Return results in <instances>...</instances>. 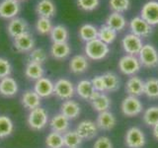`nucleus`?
<instances>
[{
    "label": "nucleus",
    "mask_w": 158,
    "mask_h": 148,
    "mask_svg": "<svg viewBox=\"0 0 158 148\" xmlns=\"http://www.w3.org/2000/svg\"><path fill=\"white\" fill-rule=\"evenodd\" d=\"M84 51L87 58H90L92 60L99 61L105 58L109 52H110V47L107 43H103L99 39H95L91 42H88L85 44Z\"/></svg>",
    "instance_id": "obj_1"
},
{
    "label": "nucleus",
    "mask_w": 158,
    "mask_h": 148,
    "mask_svg": "<svg viewBox=\"0 0 158 148\" xmlns=\"http://www.w3.org/2000/svg\"><path fill=\"white\" fill-rule=\"evenodd\" d=\"M48 113L46 111V109L39 107L29 112L27 122L31 130L36 131L42 130L48 125Z\"/></svg>",
    "instance_id": "obj_2"
},
{
    "label": "nucleus",
    "mask_w": 158,
    "mask_h": 148,
    "mask_svg": "<svg viewBox=\"0 0 158 148\" xmlns=\"http://www.w3.org/2000/svg\"><path fill=\"white\" fill-rule=\"evenodd\" d=\"M141 66L146 68H154L158 66V51L150 43L143 44L139 53L137 54Z\"/></svg>",
    "instance_id": "obj_3"
},
{
    "label": "nucleus",
    "mask_w": 158,
    "mask_h": 148,
    "mask_svg": "<svg viewBox=\"0 0 158 148\" xmlns=\"http://www.w3.org/2000/svg\"><path fill=\"white\" fill-rule=\"evenodd\" d=\"M121 111L123 113V115L127 117H133L139 116L143 112V104L140 101L139 97L127 95L122 101Z\"/></svg>",
    "instance_id": "obj_4"
},
{
    "label": "nucleus",
    "mask_w": 158,
    "mask_h": 148,
    "mask_svg": "<svg viewBox=\"0 0 158 148\" xmlns=\"http://www.w3.org/2000/svg\"><path fill=\"white\" fill-rule=\"evenodd\" d=\"M125 144L127 148H143L146 144V136L141 128L131 126L126 132Z\"/></svg>",
    "instance_id": "obj_5"
},
{
    "label": "nucleus",
    "mask_w": 158,
    "mask_h": 148,
    "mask_svg": "<svg viewBox=\"0 0 158 148\" xmlns=\"http://www.w3.org/2000/svg\"><path fill=\"white\" fill-rule=\"evenodd\" d=\"M118 69L120 71L127 76H132L140 70L141 64L138 57L136 56H131V54H126L121 57L118 60Z\"/></svg>",
    "instance_id": "obj_6"
},
{
    "label": "nucleus",
    "mask_w": 158,
    "mask_h": 148,
    "mask_svg": "<svg viewBox=\"0 0 158 148\" xmlns=\"http://www.w3.org/2000/svg\"><path fill=\"white\" fill-rule=\"evenodd\" d=\"M53 95L62 101H66L72 99L75 95V86L74 84L66 78H60L54 83Z\"/></svg>",
    "instance_id": "obj_7"
},
{
    "label": "nucleus",
    "mask_w": 158,
    "mask_h": 148,
    "mask_svg": "<svg viewBox=\"0 0 158 148\" xmlns=\"http://www.w3.org/2000/svg\"><path fill=\"white\" fill-rule=\"evenodd\" d=\"M75 130L83 140H92L98 135L99 128L95 121L91 120H83L77 125Z\"/></svg>",
    "instance_id": "obj_8"
},
{
    "label": "nucleus",
    "mask_w": 158,
    "mask_h": 148,
    "mask_svg": "<svg viewBox=\"0 0 158 148\" xmlns=\"http://www.w3.org/2000/svg\"><path fill=\"white\" fill-rule=\"evenodd\" d=\"M143 46L141 38L135 36L133 34L126 35L122 39V47L127 54L131 56H137Z\"/></svg>",
    "instance_id": "obj_9"
},
{
    "label": "nucleus",
    "mask_w": 158,
    "mask_h": 148,
    "mask_svg": "<svg viewBox=\"0 0 158 148\" xmlns=\"http://www.w3.org/2000/svg\"><path fill=\"white\" fill-rule=\"evenodd\" d=\"M21 5L17 0H1L0 1V18L11 20L18 16Z\"/></svg>",
    "instance_id": "obj_10"
},
{
    "label": "nucleus",
    "mask_w": 158,
    "mask_h": 148,
    "mask_svg": "<svg viewBox=\"0 0 158 148\" xmlns=\"http://www.w3.org/2000/svg\"><path fill=\"white\" fill-rule=\"evenodd\" d=\"M130 29L131 34L139 38H147L152 34V26H150L141 17H135L130 22Z\"/></svg>",
    "instance_id": "obj_11"
},
{
    "label": "nucleus",
    "mask_w": 158,
    "mask_h": 148,
    "mask_svg": "<svg viewBox=\"0 0 158 148\" xmlns=\"http://www.w3.org/2000/svg\"><path fill=\"white\" fill-rule=\"evenodd\" d=\"M140 17L152 27L158 25V1L150 0L146 2L141 8Z\"/></svg>",
    "instance_id": "obj_12"
},
{
    "label": "nucleus",
    "mask_w": 158,
    "mask_h": 148,
    "mask_svg": "<svg viewBox=\"0 0 158 148\" xmlns=\"http://www.w3.org/2000/svg\"><path fill=\"white\" fill-rule=\"evenodd\" d=\"M13 39H14L13 41L14 47L18 52L21 53L30 52L35 47V39L30 32L25 33Z\"/></svg>",
    "instance_id": "obj_13"
},
{
    "label": "nucleus",
    "mask_w": 158,
    "mask_h": 148,
    "mask_svg": "<svg viewBox=\"0 0 158 148\" xmlns=\"http://www.w3.org/2000/svg\"><path fill=\"white\" fill-rule=\"evenodd\" d=\"M89 102L91 103L93 110L98 113L109 111V109L112 106V101L110 97L105 93H99L97 91L93 93Z\"/></svg>",
    "instance_id": "obj_14"
},
{
    "label": "nucleus",
    "mask_w": 158,
    "mask_h": 148,
    "mask_svg": "<svg viewBox=\"0 0 158 148\" xmlns=\"http://www.w3.org/2000/svg\"><path fill=\"white\" fill-rule=\"evenodd\" d=\"M125 90L128 96L139 97L144 95V81L140 77L132 75L126 82Z\"/></svg>",
    "instance_id": "obj_15"
},
{
    "label": "nucleus",
    "mask_w": 158,
    "mask_h": 148,
    "mask_svg": "<svg viewBox=\"0 0 158 148\" xmlns=\"http://www.w3.org/2000/svg\"><path fill=\"white\" fill-rule=\"evenodd\" d=\"M7 32L11 38L15 39L21 35L29 32V25L26 20L23 18L16 17L10 20L7 25Z\"/></svg>",
    "instance_id": "obj_16"
},
{
    "label": "nucleus",
    "mask_w": 158,
    "mask_h": 148,
    "mask_svg": "<svg viewBox=\"0 0 158 148\" xmlns=\"http://www.w3.org/2000/svg\"><path fill=\"white\" fill-rule=\"evenodd\" d=\"M96 125L99 130L110 131L117 125V117L110 111L99 113L96 120Z\"/></svg>",
    "instance_id": "obj_17"
},
{
    "label": "nucleus",
    "mask_w": 158,
    "mask_h": 148,
    "mask_svg": "<svg viewBox=\"0 0 158 148\" xmlns=\"http://www.w3.org/2000/svg\"><path fill=\"white\" fill-rule=\"evenodd\" d=\"M54 83L48 77H42L35 82L34 91L41 98H48L53 95Z\"/></svg>",
    "instance_id": "obj_18"
},
{
    "label": "nucleus",
    "mask_w": 158,
    "mask_h": 148,
    "mask_svg": "<svg viewBox=\"0 0 158 148\" xmlns=\"http://www.w3.org/2000/svg\"><path fill=\"white\" fill-rule=\"evenodd\" d=\"M48 125L52 131L59 132L63 134L64 132L69 130V127H70V120L67 118L65 116H63L61 113H58L49 120Z\"/></svg>",
    "instance_id": "obj_19"
},
{
    "label": "nucleus",
    "mask_w": 158,
    "mask_h": 148,
    "mask_svg": "<svg viewBox=\"0 0 158 148\" xmlns=\"http://www.w3.org/2000/svg\"><path fill=\"white\" fill-rule=\"evenodd\" d=\"M19 86L13 77H5L0 79V95L6 98H11L17 95Z\"/></svg>",
    "instance_id": "obj_20"
},
{
    "label": "nucleus",
    "mask_w": 158,
    "mask_h": 148,
    "mask_svg": "<svg viewBox=\"0 0 158 148\" xmlns=\"http://www.w3.org/2000/svg\"><path fill=\"white\" fill-rule=\"evenodd\" d=\"M60 113L69 120H75L81 113V107L76 101L69 99L63 101L60 105Z\"/></svg>",
    "instance_id": "obj_21"
},
{
    "label": "nucleus",
    "mask_w": 158,
    "mask_h": 148,
    "mask_svg": "<svg viewBox=\"0 0 158 148\" xmlns=\"http://www.w3.org/2000/svg\"><path fill=\"white\" fill-rule=\"evenodd\" d=\"M36 13L39 18L51 19L56 14V6L52 0H40L36 5Z\"/></svg>",
    "instance_id": "obj_22"
},
{
    "label": "nucleus",
    "mask_w": 158,
    "mask_h": 148,
    "mask_svg": "<svg viewBox=\"0 0 158 148\" xmlns=\"http://www.w3.org/2000/svg\"><path fill=\"white\" fill-rule=\"evenodd\" d=\"M42 98L34 90H26L21 96V104L22 106L29 111L41 107Z\"/></svg>",
    "instance_id": "obj_23"
},
{
    "label": "nucleus",
    "mask_w": 158,
    "mask_h": 148,
    "mask_svg": "<svg viewBox=\"0 0 158 148\" xmlns=\"http://www.w3.org/2000/svg\"><path fill=\"white\" fill-rule=\"evenodd\" d=\"M51 56L57 60H63L67 58L71 53V47L68 43H52L51 49Z\"/></svg>",
    "instance_id": "obj_24"
},
{
    "label": "nucleus",
    "mask_w": 158,
    "mask_h": 148,
    "mask_svg": "<svg viewBox=\"0 0 158 148\" xmlns=\"http://www.w3.org/2000/svg\"><path fill=\"white\" fill-rule=\"evenodd\" d=\"M89 67L88 58L82 54L74 56L69 61V69L74 74H82L85 72Z\"/></svg>",
    "instance_id": "obj_25"
},
{
    "label": "nucleus",
    "mask_w": 158,
    "mask_h": 148,
    "mask_svg": "<svg viewBox=\"0 0 158 148\" xmlns=\"http://www.w3.org/2000/svg\"><path fill=\"white\" fill-rule=\"evenodd\" d=\"M94 92H95V90H94V88L92 86L91 80L83 79V80L79 81L75 86V93L82 100L90 101Z\"/></svg>",
    "instance_id": "obj_26"
},
{
    "label": "nucleus",
    "mask_w": 158,
    "mask_h": 148,
    "mask_svg": "<svg viewBox=\"0 0 158 148\" xmlns=\"http://www.w3.org/2000/svg\"><path fill=\"white\" fill-rule=\"evenodd\" d=\"M106 25L113 28L117 32H121L127 26V20L123 14L112 12L106 20Z\"/></svg>",
    "instance_id": "obj_27"
},
{
    "label": "nucleus",
    "mask_w": 158,
    "mask_h": 148,
    "mask_svg": "<svg viewBox=\"0 0 158 148\" xmlns=\"http://www.w3.org/2000/svg\"><path fill=\"white\" fill-rule=\"evenodd\" d=\"M78 35L82 41L88 43L95 39H98V29L92 24H84L79 28Z\"/></svg>",
    "instance_id": "obj_28"
},
{
    "label": "nucleus",
    "mask_w": 158,
    "mask_h": 148,
    "mask_svg": "<svg viewBox=\"0 0 158 148\" xmlns=\"http://www.w3.org/2000/svg\"><path fill=\"white\" fill-rule=\"evenodd\" d=\"M25 75L27 78L31 80L37 81L40 78L44 77V69L42 64H39L36 62H28L26 68H25Z\"/></svg>",
    "instance_id": "obj_29"
},
{
    "label": "nucleus",
    "mask_w": 158,
    "mask_h": 148,
    "mask_svg": "<svg viewBox=\"0 0 158 148\" xmlns=\"http://www.w3.org/2000/svg\"><path fill=\"white\" fill-rule=\"evenodd\" d=\"M118 32L115 31L113 28L109 27L108 25H102V26L98 29V39L102 41L103 43L109 44L113 43L117 39Z\"/></svg>",
    "instance_id": "obj_30"
},
{
    "label": "nucleus",
    "mask_w": 158,
    "mask_h": 148,
    "mask_svg": "<svg viewBox=\"0 0 158 148\" xmlns=\"http://www.w3.org/2000/svg\"><path fill=\"white\" fill-rule=\"evenodd\" d=\"M49 36H51L52 43H67L69 32L67 28L63 25H56L52 28Z\"/></svg>",
    "instance_id": "obj_31"
},
{
    "label": "nucleus",
    "mask_w": 158,
    "mask_h": 148,
    "mask_svg": "<svg viewBox=\"0 0 158 148\" xmlns=\"http://www.w3.org/2000/svg\"><path fill=\"white\" fill-rule=\"evenodd\" d=\"M104 81L106 85V92L113 93L118 91L121 87V81L120 78L114 72H105L103 74Z\"/></svg>",
    "instance_id": "obj_32"
},
{
    "label": "nucleus",
    "mask_w": 158,
    "mask_h": 148,
    "mask_svg": "<svg viewBox=\"0 0 158 148\" xmlns=\"http://www.w3.org/2000/svg\"><path fill=\"white\" fill-rule=\"evenodd\" d=\"M14 131V122L11 117L5 115H0V139L9 137Z\"/></svg>",
    "instance_id": "obj_33"
},
{
    "label": "nucleus",
    "mask_w": 158,
    "mask_h": 148,
    "mask_svg": "<svg viewBox=\"0 0 158 148\" xmlns=\"http://www.w3.org/2000/svg\"><path fill=\"white\" fill-rule=\"evenodd\" d=\"M83 139L79 136L76 130H69L63 133L64 147L66 148H78L81 145Z\"/></svg>",
    "instance_id": "obj_34"
},
{
    "label": "nucleus",
    "mask_w": 158,
    "mask_h": 148,
    "mask_svg": "<svg viewBox=\"0 0 158 148\" xmlns=\"http://www.w3.org/2000/svg\"><path fill=\"white\" fill-rule=\"evenodd\" d=\"M142 120L143 122L148 126L153 127L158 125V106L148 107L146 110L143 111Z\"/></svg>",
    "instance_id": "obj_35"
},
{
    "label": "nucleus",
    "mask_w": 158,
    "mask_h": 148,
    "mask_svg": "<svg viewBox=\"0 0 158 148\" xmlns=\"http://www.w3.org/2000/svg\"><path fill=\"white\" fill-rule=\"evenodd\" d=\"M144 95L151 100L158 99V78H148L144 81Z\"/></svg>",
    "instance_id": "obj_36"
},
{
    "label": "nucleus",
    "mask_w": 158,
    "mask_h": 148,
    "mask_svg": "<svg viewBox=\"0 0 158 148\" xmlns=\"http://www.w3.org/2000/svg\"><path fill=\"white\" fill-rule=\"evenodd\" d=\"M46 145L48 148H63V134L56 131H51L46 137Z\"/></svg>",
    "instance_id": "obj_37"
},
{
    "label": "nucleus",
    "mask_w": 158,
    "mask_h": 148,
    "mask_svg": "<svg viewBox=\"0 0 158 148\" xmlns=\"http://www.w3.org/2000/svg\"><path fill=\"white\" fill-rule=\"evenodd\" d=\"M47 58L48 53L44 48H34L32 51L29 52L28 62H36L43 65V63L47 61Z\"/></svg>",
    "instance_id": "obj_38"
},
{
    "label": "nucleus",
    "mask_w": 158,
    "mask_h": 148,
    "mask_svg": "<svg viewBox=\"0 0 158 148\" xmlns=\"http://www.w3.org/2000/svg\"><path fill=\"white\" fill-rule=\"evenodd\" d=\"M53 26L52 23L51 19L48 18H39L36 22V30L38 34L44 36V35H48L51 34Z\"/></svg>",
    "instance_id": "obj_39"
},
{
    "label": "nucleus",
    "mask_w": 158,
    "mask_h": 148,
    "mask_svg": "<svg viewBox=\"0 0 158 148\" xmlns=\"http://www.w3.org/2000/svg\"><path fill=\"white\" fill-rule=\"evenodd\" d=\"M109 6L113 12L123 13L131 7V0H109Z\"/></svg>",
    "instance_id": "obj_40"
},
{
    "label": "nucleus",
    "mask_w": 158,
    "mask_h": 148,
    "mask_svg": "<svg viewBox=\"0 0 158 148\" xmlns=\"http://www.w3.org/2000/svg\"><path fill=\"white\" fill-rule=\"evenodd\" d=\"M12 72V65L7 58L0 57V79L10 76Z\"/></svg>",
    "instance_id": "obj_41"
},
{
    "label": "nucleus",
    "mask_w": 158,
    "mask_h": 148,
    "mask_svg": "<svg viewBox=\"0 0 158 148\" xmlns=\"http://www.w3.org/2000/svg\"><path fill=\"white\" fill-rule=\"evenodd\" d=\"M99 0H77L78 7L84 11H93L99 6Z\"/></svg>",
    "instance_id": "obj_42"
},
{
    "label": "nucleus",
    "mask_w": 158,
    "mask_h": 148,
    "mask_svg": "<svg viewBox=\"0 0 158 148\" xmlns=\"http://www.w3.org/2000/svg\"><path fill=\"white\" fill-rule=\"evenodd\" d=\"M93 148H114V144L110 137L106 135L99 136L93 144Z\"/></svg>",
    "instance_id": "obj_43"
},
{
    "label": "nucleus",
    "mask_w": 158,
    "mask_h": 148,
    "mask_svg": "<svg viewBox=\"0 0 158 148\" xmlns=\"http://www.w3.org/2000/svg\"><path fill=\"white\" fill-rule=\"evenodd\" d=\"M92 86L94 88V90L99 92V93H104L106 92V85L104 78L102 75H96L91 79Z\"/></svg>",
    "instance_id": "obj_44"
},
{
    "label": "nucleus",
    "mask_w": 158,
    "mask_h": 148,
    "mask_svg": "<svg viewBox=\"0 0 158 148\" xmlns=\"http://www.w3.org/2000/svg\"><path fill=\"white\" fill-rule=\"evenodd\" d=\"M152 135L158 141V125H156L152 127Z\"/></svg>",
    "instance_id": "obj_45"
},
{
    "label": "nucleus",
    "mask_w": 158,
    "mask_h": 148,
    "mask_svg": "<svg viewBox=\"0 0 158 148\" xmlns=\"http://www.w3.org/2000/svg\"><path fill=\"white\" fill-rule=\"evenodd\" d=\"M17 1H19V2H20V1H24V0H17Z\"/></svg>",
    "instance_id": "obj_46"
}]
</instances>
